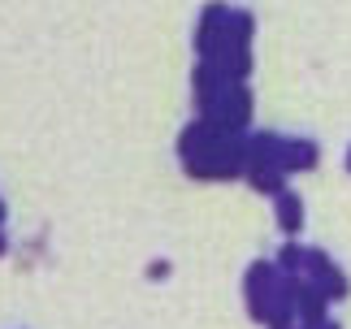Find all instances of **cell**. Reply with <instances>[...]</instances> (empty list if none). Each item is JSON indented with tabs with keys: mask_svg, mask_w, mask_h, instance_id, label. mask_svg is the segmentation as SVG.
I'll return each mask as SVG.
<instances>
[{
	"mask_svg": "<svg viewBox=\"0 0 351 329\" xmlns=\"http://www.w3.org/2000/svg\"><path fill=\"white\" fill-rule=\"evenodd\" d=\"M178 160L195 182H230L247 173V134L195 117L178 134Z\"/></svg>",
	"mask_w": 351,
	"mask_h": 329,
	"instance_id": "1",
	"label": "cell"
},
{
	"mask_svg": "<svg viewBox=\"0 0 351 329\" xmlns=\"http://www.w3.org/2000/svg\"><path fill=\"white\" fill-rule=\"evenodd\" d=\"M191 95H195L199 117L213 121V126H226V130H239V134L252 130L256 100H252L247 78H234V74H226L221 65L199 61L191 70Z\"/></svg>",
	"mask_w": 351,
	"mask_h": 329,
	"instance_id": "2",
	"label": "cell"
},
{
	"mask_svg": "<svg viewBox=\"0 0 351 329\" xmlns=\"http://www.w3.org/2000/svg\"><path fill=\"white\" fill-rule=\"evenodd\" d=\"M278 152H282V134H274V130L247 134V182H252V191H265L269 199L287 186V169H282Z\"/></svg>",
	"mask_w": 351,
	"mask_h": 329,
	"instance_id": "3",
	"label": "cell"
},
{
	"mask_svg": "<svg viewBox=\"0 0 351 329\" xmlns=\"http://www.w3.org/2000/svg\"><path fill=\"white\" fill-rule=\"evenodd\" d=\"M230 26H234V9L221 5V0H208L199 9V22H195V52L199 61H221L226 48H230Z\"/></svg>",
	"mask_w": 351,
	"mask_h": 329,
	"instance_id": "4",
	"label": "cell"
},
{
	"mask_svg": "<svg viewBox=\"0 0 351 329\" xmlns=\"http://www.w3.org/2000/svg\"><path fill=\"white\" fill-rule=\"evenodd\" d=\"M282 273L274 260H252V269L243 273V304H247L252 312V321H265V312H269V299L278 295V286H282Z\"/></svg>",
	"mask_w": 351,
	"mask_h": 329,
	"instance_id": "5",
	"label": "cell"
},
{
	"mask_svg": "<svg viewBox=\"0 0 351 329\" xmlns=\"http://www.w3.org/2000/svg\"><path fill=\"white\" fill-rule=\"evenodd\" d=\"M304 278H313L321 291L330 295V304H343V299L351 295V278L339 269V260L326 256L321 247H308L304 252Z\"/></svg>",
	"mask_w": 351,
	"mask_h": 329,
	"instance_id": "6",
	"label": "cell"
},
{
	"mask_svg": "<svg viewBox=\"0 0 351 329\" xmlns=\"http://www.w3.org/2000/svg\"><path fill=\"white\" fill-rule=\"evenodd\" d=\"M295 317H300L304 325H321L330 317V295L321 291V286L313 278H295Z\"/></svg>",
	"mask_w": 351,
	"mask_h": 329,
	"instance_id": "7",
	"label": "cell"
},
{
	"mask_svg": "<svg viewBox=\"0 0 351 329\" xmlns=\"http://www.w3.org/2000/svg\"><path fill=\"white\" fill-rule=\"evenodd\" d=\"M278 160H282V169H287V178H291V173H308V169H317L321 147H317L313 139H304V134H282Z\"/></svg>",
	"mask_w": 351,
	"mask_h": 329,
	"instance_id": "8",
	"label": "cell"
},
{
	"mask_svg": "<svg viewBox=\"0 0 351 329\" xmlns=\"http://www.w3.org/2000/svg\"><path fill=\"white\" fill-rule=\"evenodd\" d=\"M274 217H278V230L287 239H295L304 230V199H300V191H291V186H282L278 195H274Z\"/></svg>",
	"mask_w": 351,
	"mask_h": 329,
	"instance_id": "9",
	"label": "cell"
},
{
	"mask_svg": "<svg viewBox=\"0 0 351 329\" xmlns=\"http://www.w3.org/2000/svg\"><path fill=\"white\" fill-rule=\"evenodd\" d=\"M304 252H308V247L287 243V247H282V252L274 256V265H278L282 273H291V278H300V273H304Z\"/></svg>",
	"mask_w": 351,
	"mask_h": 329,
	"instance_id": "10",
	"label": "cell"
},
{
	"mask_svg": "<svg viewBox=\"0 0 351 329\" xmlns=\"http://www.w3.org/2000/svg\"><path fill=\"white\" fill-rule=\"evenodd\" d=\"M317 329H343V325H339V321H330V317H326V321H321Z\"/></svg>",
	"mask_w": 351,
	"mask_h": 329,
	"instance_id": "11",
	"label": "cell"
},
{
	"mask_svg": "<svg viewBox=\"0 0 351 329\" xmlns=\"http://www.w3.org/2000/svg\"><path fill=\"white\" fill-rule=\"evenodd\" d=\"M0 230H5V204H0Z\"/></svg>",
	"mask_w": 351,
	"mask_h": 329,
	"instance_id": "12",
	"label": "cell"
},
{
	"mask_svg": "<svg viewBox=\"0 0 351 329\" xmlns=\"http://www.w3.org/2000/svg\"><path fill=\"white\" fill-rule=\"evenodd\" d=\"M343 164H347V173H351V147H347V160H343Z\"/></svg>",
	"mask_w": 351,
	"mask_h": 329,
	"instance_id": "13",
	"label": "cell"
},
{
	"mask_svg": "<svg viewBox=\"0 0 351 329\" xmlns=\"http://www.w3.org/2000/svg\"><path fill=\"white\" fill-rule=\"evenodd\" d=\"M295 329H317V325H304V321H300V325H295Z\"/></svg>",
	"mask_w": 351,
	"mask_h": 329,
	"instance_id": "14",
	"label": "cell"
},
{
	"mask_svg": "<svg viewBox=\"0 0 351 329\" xmlns=\"http://www.w3.org/2000/svg\"><path fill=\"white\" fill-rule=\"evenodd\" d=\"M0 252H5V230H0Z\"/></svg>",
	"mask_w": 351,
	"mask_h": 329,
	"instance_id": "15",
	"label": "cell"
}]
</instances>
